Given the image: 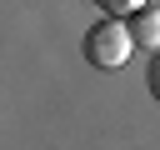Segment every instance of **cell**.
I'll list each match as a JSON object with an SVG mask.
<instances>
[{
	"label": "cell",
	"instance_id": "6da1fadb",
	"mask_svg": "<svg viewBox=\"0 0 160 150\" xmlns=\"http://www.w3.org/2000/svg\"><path fill=\"white\" fill-rule=\"evenodd\" d=\"M130 55H135V40H130L125 20L105 15V20H95V25L85 30V60H90L95 70H120Z\"/></svg>",
	"mask_w": 160,
	"mask_h": 150
},
{
	"label": "cell",
	"instance_id": "7a4b0ae2",
	"mask_svg": "<svg viewBox=\"0 0 160 150\" xmlns=\"http://www.w3.org/2000/svg\"><path fill=\"white\" fill-rule=\"evenodd\" d=\"M125 30H130L135 50H160V10L155 5H140L135 15H125Z\"/></svg>",
	"mask_w": 160,
	"mask_h": 150
},
{
	"label": "cell",
	"instance_id": "3957f363",
	"mask_svg": "<svg viewBox=\"0 0 160 150\" xmlns=\"http://www.w3.org/2000/svg\"><path fill=\"white\" fill-rule=\"evenodd\" d=\"M105 15H115V20H125V15H135L140 5H150V0H95Z\"/></svg>",
	"mask_w": 160,
	"mask_h": 150
},
{
	"label": "cell",
	"instance_id": "277c9868",
	"mask_svg": "<svg viewBox=\"0 0 160 150\" xmlns=\"http://www.w3.org/2000/svg\"><path fill=\"white\" fill-rule=\"evenodd\" d=\"M150 95H155V100H160V55H155V60H150Z\"/></svg>",
	"mask_w": 160,
	"mask_h": 150
}]
</instances>
